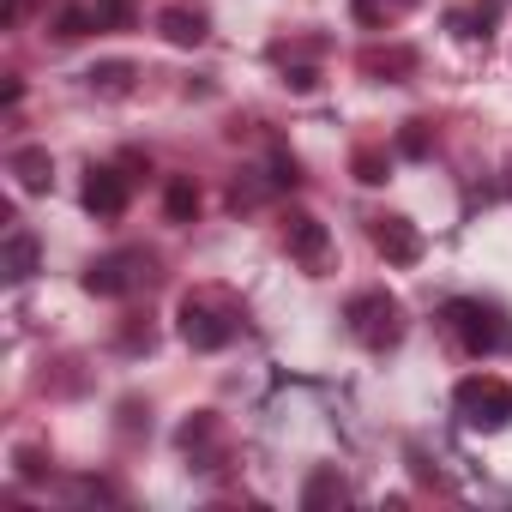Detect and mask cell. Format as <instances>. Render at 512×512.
Wrapping results in <instances>:
<instances>
[{
	"label": "cell",
	"mask_w": 512,
	"mask_h": 512,
	"mask_svg": "<svg viewBox=\"0 0 512 512\" xmlns=\"http://www.w3.org/2000/svg\"><path fill=\"white\" fill-rule=\"evenodd\" d=\"M344 320H350V332H356L368 350H398V338H404V308H398L386 290H362V296H350Z\"/></svg>",
	"instance_id": "cell-4"
},
{
	"label": "cell",
	"mask_w": 512,
	"mask_h": 512,
	"mask_svg": "<svg viewBox=\"0 0 512 512\" xmlns=\"http://www.w3.org/2000/svg\"><path fill=\"white\" fill-rule=\"evenodd\" d=\"M169 217H175V223L199 217V187H193V181H169Z\"/></svg>",
	"instance_id": "cell-17"
},
{
	"label": "cell",
	"mask_w": 512,
	"mask_h": 512,
	"mask_svg": "<svg viewBox=\"0 0 512 512\" xmlns=\"http://www.w3.org/2000/svg\"><path fill=\"white\" fill-rule=\"evenodd\" d=\"M133 193V175H121V163H91L85 175V211L91 217H121Z\"/></svg>",
	"instance_id": "cell-8"
},
{
	"label": "cell",
	"mask_w": 512,
	"mask_h": 512,
	"mask_svg": "<svg viewBox=\"0 0 512 512\" xmlns=\"http://www.w3.org/2000/svg\"><path fill=\"white\" fill-rule=\"evenodd\" d=\"M31 272H37V235H31V229H13V235H7V278L25 284Z\"/></svg>",
	"instance_id": "cell-12"
},
{
	"label": "cell",
	"mask_w": 512,
	"mask_h": 512,
	"mask_svg": "<svg viewBox=\"0 0 512 512\" xmlns=\"http://www.w3.org/2000/svg\"><path fill=\"white\" fill-rule=\"evenodd\" d=\"M368 241L386 253V266H416V260H422V229H416L410 217H398V211L368 217Z\"/></svg>",
	"instance_id": "cell-7"
},
{
	"label": "cell",
	"mask_w": 512,
	"mask_h": 512,
	"mask_svg": "<svg viewBox=\"0 0 512 512\" xmlns=\"http://www.w3.org/2000/svg\"><path fill=\"white\" fill-rule=\"evenodd\" d=\"M332 500L344 506V500H350V482H344L338 470H314V482L302 488V506L314 512V506H332Z\"/></svg>",
	"instance_id": "cell-14"
},
{
	"label": "cell",
	"mask_w": 512,
	"mask_h": 512,
	"mask_svg": "<svg viewBox=\"0 0 512 512\" xmlns=\"http://www.w3.org/2000/svg\"><path fill=\"white\" fill-rule=\"evenodd\" d=\"M494 19H500L494 0H476V7L452 13V31H458V37H488V25H494Z\"/></svg>",
	"instance_id": "cell-15"
},
{
	"label": "cell",
	"mask_w": 512,
	"mask_h": 512,
	"mask_svg": "<svg viewBox=\"0 0 512 512\" xmlns=\"http://www.w3.org/2000/svg\"><path fill=\"white\" fill-rule=\"evenodd\" d=\"M139 284H151V253H139V247H115V253H103V260L85 266L91 296H133Z\"/></svg>",
	"instance_id": "cell-5"
},
{
	"label": "cell",
	"mask_w": 512,
	"mask_h": 512,
	"mask_svg": "<svg viewBox=\"0 0 512 512\" xmlns=\"http://www.w3.org/2000/svg\"><path fill=\"white\" fill-rule=\"evenodd\" d=\"M91 13H97V31H121L133 19V0H91Z\"/></svg>",
	"instance_id": "cell-18"
},
{
	"label": "cell",
	"mask_w": 512,
	"mask_h": 512,
	"mask_svg": "<svg viewBox=\"0 0 512 512\" xmlns=\"http://www.w3.org/2000/svg\"><path fill=\"white\" fill-rule=\"evenodd\" d=\"M133 79H139L133 61H103V67H91V91H103V97H127Z\"/></svg>",
	"instance_id": "cell-13"
},
{
	"label": "cell",
	"mask_w": 512,
	"mask_h": 512,
	"mask_svg": "<svg viewBox=\"0 0 512 512\" xmlns=\"http://www.w3.org/2000/svg\"><path fill=\"white\" fill-rule=\"evenodd\" d=\"M175 440H181V452H187L199 470H217V446H223V428H217V416H205V410H199L193 422H181V434H175Z\"/></svg>",
	"instance_id": "cell-9"
},
{
	"label": "cell",
	"mask_w": 512,
	"mask_h": 512,
	"mask_svg": "<svg viewBox=\"0 0 512 512\" xmlns=\"http://www.w3.org/2000/svg\"><path fill=\"white\" fill-rule=\"evenodd\" d=\"M410 7H416V0H356V19L362 25H386V19H398Z\"/></svg>",
	"instance_id": "cell-16"
},
{
	"label": "cell",
	"mask_w": 512,
	"mask_h": 512,
	"mask_svg": "<svg viewBox=\"0 0 512 512\" xmlns=\"http://www.w3.org/2000/svg\"><path fill=\"white\" fill-rule=\"evenodd\" d=\"M356 169H362V181H386V157H380V151H362Z\"/></svg>",
	"instance_id": "cell-21"
},
{
	"label": "cell",
	"mask_w": 512,
	"mask_h": 512,
	"mask_svg": "<svg viewBox=\"0 0 512 512\" xmlns=\"http://www.w3.org/2000/svg\"><path fill=\"white\" fill-rule=\"evenodd\" d=\"M296 181H302L296 157H284V151H278V157H272V187H296Z\"/></svg>",
	"instance_id": "cell-20"
},
{
	"label": "cell",
	"mask_w": 512,
	"mask_h": 512,
	"mask_svg": "<svg viewBox=\"0 0 512 512\" xmlns=\"http://www.w3.org/2000/svg\"><path fill=\"white\" fill-rule=\"evenodd\" d=\"M440 320H446V332H452L470 356H500V350H512V326H506V314H500L494 302L458 296V302L440 308Z\"/></svg>",
	"instance_id": "cell-1"
},
{
	"label": "cell",
	"mask_w": 512,
	"mask_h": 512,
	"mask_svg": "<svg viewBox=\"0 0 512 512\" xmlns=\"http://www.w3.org/2000/svg\"><path fill=\"white\" fill-rule=\"evenodd\" d=\"M13 458H19V476H43V452L37 446H19Z\"/></svg>",
	"instance_id": "cell-22"
},
{
	"label": "cell",
	"mask_w": 512,
	"mask_h": 512,
	"mask_svg": "<svg viewBox=\"0 0 512 512\" xmlns=\"http://www.w3.org/2000/svg\"><path fill=\"white\" fill-rule=\"evenodd\" d=\"M235 332H241V308H235L223 290H193V296H181V338H187L193 350H223Z\"/></svg>",
	"instance_id": "cell-2"
},
{
	"label": "cell",
	"mask_w": 512,
	"mask_h": 512,
	"mask_svg": "<svg viewBox=\"0 0 512 512\" xmlns=\"http://www.w3.org/2000/svg\"><path fill=\"white\" fill-rule=\"evenodd\" d=\"M7 169L19 175L25 193H49V181H55V157H49L43 145H19V151L7 157Z\"/></svg>",
	"instance_id": "cell-10"
},
{
	"label": "cell",
	"mask_w": 512,
	"mask_h": 512,
	"mask_svg": "<svg viewBox=\"0 0 512 512\" xmlns=\"http://www.w3.org/2000/svg\"><path fill=\"white\" fill-rule=\"evenodd\" d=\"M157 31H163L175 49H199V43L211 37L205 13H187V7H163V13H157Z\"/></svg>",
	"instance_id": "cell-11"
},
{
	"label": "cell",
	"mask_w": 512,
	"mask_h": 512,
	"mask_svg": "<svg viewBox=\"0 0 512 512\" xmlns=\"http://www.w3.org/2000/svg\"><path fill=\"white\" fill-rule=\"evenodd\" d=\"M452 404H458V422H464V428H482V434H494V428L512 422V386H506L500 374H470V380H458Z\"/></svg>",
	"instance_id": "cell-3"
},
{
	"label": "cell",
	"mask_w": 512,
	"mask_h": 512,
	"mask_svg": "<svg viewBox=\"0 0 512 512\" xmlns=\"http://www.w3.org/2000/svg\"><path fill=\"white\" fill-rule=\"evenodd\" d=\"M284 247H290V260L302 266V272H326L332 266V235H326V223L314 217V211H290V223H284Z\"/></svg>",
	"instance_id": "cell-6"
},
{
	"label": "cell",
	"mask_w": 512,
	"mask_h": 512,
	"mask_svg": "<svg viewBox=\"0 0 512 512\" xmlns=\"http://www.w3.org/2000/svg\"><path fill=\"white\" fill-rule=\"evenodd\" d=\"M416 55L410 49H392V55H368V73H410Z\"/></svg>",
	"instance_id": "cell-19"
},
{
	"label": "cell",
	"mask_w": 512,
	"mask_h": 512,
	"mask_svg": "<svg viewBox=\"0 0 512 512\" xmlns=\"http://www.w3.org/2000/svg\"><path fill=\"white\" fill-rule=\"evenodd\" d=\"M25 19V0H7V25H19Z\"/></svg>",
	"instance_id": "cell-23"
}]
</instances>
